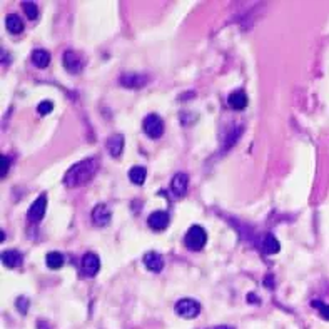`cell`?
Wrapping results in <instances>:
<instances>
[{
    "mask_svg": "<svg viewBox=\"0 0 329 329\" xmlns=\"http://www.w3.org/2000/svg\"><path fill=\"white\" fill-rule=\"evenodd\" d=\"M39 329H48V326H47V323H44V321H39Z\"/></svg>",
    "mask_w": 329,
    "mask_h": 329,
    "instance_id": "26",
    "label": "cell"
},
{
    "mask_svg": "<svg viewBox=\"0 0 329 329\" xmlns=\"http://www.w3.org/2000/svg\"><path fill=\"white\" fill-rule=\"evenodd\" d=\"M214 329H235V328H233V326H227V324H222V326H216Z\"/></svg>",
    "mask_w": 329,
    "mask_h": 329,
    "instance_id": "27",
    "label": "cell"
},
{
    "mask_svg": "<svg viewBox=\"0 0 329 329\" xmlns=\"http://www.w3.org/2000/svg\"><path fill=\"white\" fill-rule=\"evenodd\" d=\"M105 147H107V151H109V154H111L112 157H119L120 152H122V149H124V137L120 136V134L111 136L107 139Z\"/></svg>",
    "mask_w": 329,
    "mask_h": 329,
    "instance_id": "13",
    "label": "cell"
},
{
    "mask_svg": "<svg viewBox=\"0 0 329 329\" xmlns=\"http://www.w3.org/2000/svg\"><path fill=\"white\" fill-rule=\"evenodd\" d=\"M147 226L152 231H156V233H161V231H164L169 226V214L164 212V211H156V212H152L149 216Z\"/></svg>",
    "mask_w": 329,
    "mask_h": 329,
    "instance_id": "8",
    "label": "cell"
},
{
    "mask_svg": "<svg viewBox=\"0 0 329 329\" xmlns=\"http://www.w3.org/2000/svg\"><path fill=\"white\" fill-rule=\"evenodd\" d=\"M279 249H281V244H279L278 239H276L273 234H267L262 241V251L264 253L266 254H276V253H279Z\"/></svg>",
    "mask_w": 329,
    "mask_h": 329,
    "instance_id": "19",
    "label": "cell"
},
{
    "mask_svg": "<svg viewBox=\"0 0 329 329\" xmlns=\"http://www.w3.org/2000/svg\"><path fill=\"white\" fill-rule=\"evenodd\" d=\"M64 67L72 74H79L84 67V59L74 50H66L64 52Z\"/></svg>",
    "mask_w": 329,
    "mask_h": 329,
    "instance_id": "7",
    "label": "cell"
},
{
    "mask_svg": "<svg viewBox=\"0 0 329 329\" xmlns=\"http://www.w3.org/2000/svg\"><path fill=\"white\" fill-rule=\"evenodd\" d=\"M100 269V259L94 253H87L82 258V273L87 278H94Z\"/></svg>",
    "mask_w": 329,
    "mask_h": 329,
    "instance_id": "6",
    "label": "cell"
},
{
    "mask_svg": "<svg viewBox=\"0 0 329 329\" xmlns=\"http://www.w3.org/2000/svg\"><path fill=\"white\" fill-rule=\"evenodd\" d=\"M311 306H312V307H316V309L319 311L321 318L326 319V321H329V304L323 303V301H312V303H311Z\"/></svg>",
    "mask_w": 329,
    "mask_h": 329,
    "instance_id": "22",
    "label": "cell"
},
{
    "mask_svg": "<svg viewBox=\"0 0 329 329\" xmlns=\"http://www.w3.org/2000/svg\"><path fill=\"white\" fill-rule=\"evenodd\" d=\"M0 164H2V167H0V177L5 179L7 172H9V169H10V159L7 156H2L0 157Z\"/></svg>",
    "mask_w": 329,
    "mask_h": 329,
    "instance_id": "24",
    "label": "cell"
},
{
    "mask_svg": "<svg viewBox=\"0 0 329 329\" xmlns=\"http://www.w3.org/2000/svg\"><path fill=\"white\" fill-rule=\"evenodd\" d=\"M37 111L40 116H47V114H50L52 111H54V104L50 102V100H42V102L39 104Z\"/></svg>",
    "mask_w": 329,
    "mask_h": 329,
    "instance_id": "23",
    "label": "cell"
},
{
    "mask_svg": "<svg viewBox=\"0 0 329 329\" xmlns=\"http://www.w3.org/2000/svg\"><path fill=\"white\" fill-rule=\"evenodd\" d=\"M188 186H189V176L184 172H177L172 177V182H170V189H172V192L177 197H182L188 192Z\"/></svg>",
    "mask_w": 329,
    "mask_h": 329,
    "instance_id": "10",
    "label": "cell"
},
{
    "mask_svg": "<svg viewBox=\"0 0 329 329\" xmlns=\"http://www.w3.org/2000/svg\"><path fill=\"white\" fill-rule=\"evenodd\" d=\"M111 219H112V212L105 204L95 206L94 211H92V222H94L95 226H99V227L107 226L109 222H111Z\"/></svg>",
    "mask_w": 329,
    "mask_h": 329,
    "instance_id": "9",
    "label": "cell"
},
{
    "mask_svg": "<svg viewBox=\"0 0 329 329\" xmlns=\"http://www.w3.org/2000/svg\"><path fill=\"white\" fill-rule=\"evenodd\" d=\"M22 9H24V12H25V15L30 20H34V19H37V15H39V9H37V5H35L34 2H22Z\"/></svg>",
    "mask_w": 329,
    "mask_h": 329,
    "instance_id": "21",
    "label": "cell"
},
{
    "mask_svg": "<svg viewBox=\"0 0 329 329\" xmlns=\"http://www.w3.org/2000/svg\"><path fill=\"white\" fill-rule=\"evenodd\" d=\"M97 167H99V162H97L95 157H89V159L77 162L75 165H72V167L67 170L66 177H64V182H66L67 188L82 186L94 176Z\"/></svg>",
    "mask_w": 329,
    "mask_h": 329,
    "instance_id": "1",
    "label": "cell"
},
{
    "mask_svg": "<svg viewBox=\"0 0 329 329\" xmlns=\"http://www.w3.org/2000/svg\"><path fill=\"white\" fill-rule=\"evenodd\" d=\"M145 82H147V77L139 74H124L120 77V84L124 87H142Z\"/></svg>",
    "mask_w": 329,
    "mask_h": 329,
    "instance_id": "14",
    "label": "cell"
},
{
    "mask_svg": "<svg viewBox=\"0 0 329 329\" xmlns=\"http://www.w3.org/2000/svg\"><path fill=\"white\" fill-rule=\"evenodd\" d=\"M2 262L3 266L10 267V269L19 267L22 264V254L19 251H5V253H2Z\"/></svg>",
    "mask_w": 329,
    "mask_h": 329,
    "instance_id": "15",
    "label": "cell"
},
{
    "mask_svg": "<svg viewBox=\"0 0 329 329\" xmlns=\"http://www.w3.org/2000/svg\"><path fill=\"white\" fill-rule=\"evenodd\" d=\"M144 264L149 271H152V273H161L162 267H164V259L161 258V254L151 251V253H147L144 256Z\"/></svg>",
    "mask_w": 329,
    "mask_h": 329,
    "instance_id": "11",
    "label": "cell"
},
{
    "mask_svg": "<svg viewBox=\"0 0 329 329\" xmlns=\"http://www.w3.org/2000/svg\"><path fill=\"white\" fill-rule=\"evenodd\" d=\"M32 62L39 69H46L50 64V54L44 48H37V50L32 52Z\"/></svg>",
    "mask_w": 329,
    "mask_h": 329,
    "instance_id": "16",
    "label": "cell"
},
{
    "mask_svg": "<svg viewBox=\"0 0 329 329\" xmlns=\"http://www.w3.org/2000/svg\"><path fill=\"white\" fill-rule=\"evenodd\" d=\"M145 176H147V170H145V167H142V165H134V167L129 170V179H131V182L136 186L144 184Z\"/></svg>",
    "mask_w": 329,
    "mask_h": 329,
    "instance_id": "18",
    "label": "cell"
},
{
    "mask_svg": "<svg viewBox=\"0 0 329 329\" xmlns=\"http://www.w3.org/2000/svg\"><path fill=\"white\" fill-rule=\"evenodd\" d=\"M206 242H207V234L204 227L201 226L189 227V231L186 233V237H184V244L188 246V249L201 251L202 247L206 246Z\"/></svg>",
    "mask_w": 329,
    "mask_h": 329,
    "instance_id": "2",
    "label": "cell"
},
{
    "mask_svg": "<svg viewBox=\"0 0 329 329\" xmlns=\"http://www.w3.org/2000/svg\"><path fill=\"white\" fill-rule=\"evenodd\" d=\"M174 311H176V314H179L181 318L192 319V318H197L199 312H201V304H199L196 299L184 298V299H179L176 303Z\"/></svg>",
    "mask_w": 329,
    "mask_h": 329,
    "instance_id": "3",
    "label": "cell"
},
{
    "mask_svg": "<svg viewBox=\"0 0 329 329\" xmlns=\"http://www.w3.org/2000/svg\"><path fill=\"white\" fill-rule=\"evenodd\" d=\"M46 209H47V196H46V194H42V196H39L30 204V207H28V211H27L28 221H30V222H39L40 219L44 217V214H46Z\"/></svg>",
    "mask_w": 329,
    "mask_h": 329,
    "instance_id": "5",
    "label": "cell"
},
{
    "mask_svg": "<svg viewBox=\"0 0 329 329\" xmlns=\"http://www.w3.org/2000/svg\"><path fill=\"white\" fill-rule=\"evenodd\" d=\"M17 307L20 309V312H22V314H25L27 307H28V299L27 298H19L17 299Z\"/></svg>",
    "mask_w": 329,
    "mask_h": 329,
    "instance_id": "25",
    "label": "cell"
},
{
    "mask_svg": "<svg viewBox=\"0 0 329 329\" xmlns=\"http://www.w3.org/2000/svg\"><path fill=\"white\" fill-rule=\"evenodd\" d=\"M142 127H144V132L151 139H159L164 134V120L157 114H149L144 119V122H142Z\"/></svg>",
    "mask_w": 329,
    "mask_h": 329,
    "instance_id": "4",
    "label": "cell"
},
{
    "mask_svg": "<svg viewBox=\"0 0 329 329\" xmlns=\"http://www.w3.org/2000/svg\"><path fill=\"white\" fill-rule=\"evenodd\" d=\"M5 27L7 30L10 32V34H20V32L24 30V22L22 19L19 17V15L15 14H10L5 17Z\"/></svg>",
    "mask_w": 329,
    "mask_h": 329,
    "instance_id": "17",
    "label": "cell"
},
{
    "mask_svg": "<svg viewBox=\"0 0 329 329\" xmlns=\"http://www.w3.org/2000/svg\"><path fill=\"white\" fill-rule=\"evenodd\" d=\"M46 264L48 269L55 271V269H60V267L64 266V256L60 253H57V251H52V253H48L46 256Z\"/></svg>",
    "mask_w": 329,
    "mask_h": 329,
    "instance_id": "20",
    "label": "cell"
},
{
    "mask_svg": "<svg viewBox=\"0 0 329 329\" xmlns=\"http://www.w3.org/2000/svg\"><path fill=\"white\" fill-rule=\"evenodd\" d=\"M247 102H249V100H247V95L244 91H235L229 95V99H227L229 107H233L234 111H242V109H246Z\"/></svg>",
    "mask_w": 329,
    "mask_h": 329,
    "instance_id": "12",
    "label": "cell"
}]
</instances>
